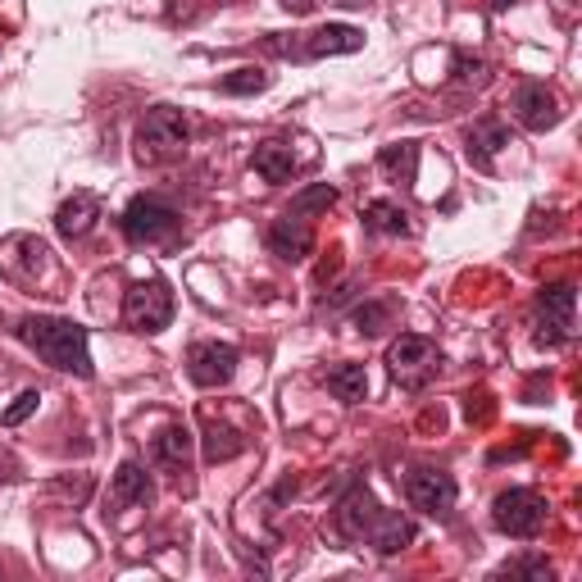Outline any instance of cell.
<instances>
[{
    "mask_svg": "<svg viewBox=\"0 0 582 582\" xmlns=\"http://www.w3.org/2000/svg\"><path fill=\"white\" fill-rule=\"evenodd\" d=\"M364 46L360 28H346V23H333V28H319L310 37V55H350V50Z\"/></svg>",
    "mask_w": 582,
    "mask_h": 582,
    "instance_id": "17",
    "label": "cell"
},
{
    "mask_svg": "<svg viewBox=\"0 0 582 582\" xmlns=\"http://www.w3.org/2000/svg\"><path fill=\"white\" fill-rule=\"evenodd\" d=\"M137 141H141V156H150V160H169V156H178V150L187 146V119H183L178 110H169V106L146 110Z\"/></svg>",
    "mask_w": 582,
    "mask_h": 582,
    "instance_id": "6",
    "label": "cell"
},
{
    "mask_svg": "<svg viewBox=\"0 0 582 582\" xmlns=\"http://www.w3.org/2000/svg\"><path fill=\"white\" fill-rule=\"evenodd\" d=\"M327 392H333L337 400H364V392H369L364 364H337V369H327Z\"/></svg>",
    "mask_w": 582,
    "mask_h": 582,
    "instance_id": "18",
    "label": "cell"
},
{
    "mask_svg": "<svg viewBox=\"0 0 582 582\" xmlns=\"http://www.w3.org/2000/svg\"><path fill=\"white\" fill-rule=\"evenodd\" d=\"M405 492H410V505L423 515H446L455 505V478L450 473H437V469H419L410 473V483H405Z\"/></svg>",
    "mask_w": 582,
    "mask_h": 582,
    "instance_id": "9",
    "label": "cell"
},
{
    "mask_svg": "<svg viewBox=\"0 0 582 582\" xmlns=\"http://www.w3.org/2000/svg\"><path fill=\"white\" fill-rule=\"evenodd\" d=\"M256 173L264 183H287L296 173V160H292V146L287 141H264L256 146Z\"/></svg>",
    "mask_w": 582,
    "mask_h": 582,
    "instance_id": "15",
    "label": "cell"
},
{
    "mask_svg": "<svg viewBox=\"0 0 582 582\" xmlns=\"http://www.w3.org/2000/svg\"><path fill=\"white\" fill-rule=\"evenodd\" d=\"M18 342H28L50 369L91 377V356H87V327L73 319H23L18 323Z\"/></svg>",
    "mask_w": 582,
    "mask_h": 582,
    "instance_id": "1",
    "label": "cell"
},
{
    "mask_svg": "<svg viewBox=\"0 0 582 582\" xmlns=\"http://www.w3.org/2000/svg\"><path fill=\"white\" fill-rule=\"evenodd\" d=\"M37 400H41L37 392H23V396L10 405V410H5V423H10V428H14V423H23V419H28V414L37 410Z\"/></svg>",
    "mask_w": 582,
    "mask_h": 582,
    "instance_id": "26",
    "label": "cell"
},
{
    "mask_svg": "<svg viewBox=\"0 0 582 582\" xmlns=\"http://www.w3.org/2000/svg\"><path fill=\"white\" fill-rule=\"evenodd\" d=\"M150 460H156L160 469L183 473L187 460H191V433H187V428H164V433L150 442Z\"/></svg>",
    "mask_w": 582,
    "mask_h": 582,
    "instance_id": "14",
    "label": "cell"
},
{
    "mask_svg": "<svg viewBox=\"0 0 582 582\" xmlns=\"http://www.w3.org/2000/svg\"><path fill=\"white\" fill-rule=\"evenodd\" d=\"M546 500L537 496V492H528V487H515V492H500L496 496V510H492V519H496V528L505 537H537L542 528H546Z\"/></svg>",
    "mask_w": 582,
    "mask_h": 582,
    "instance_id": "3",
    "label": "cell"
},
{
    "mask_svg": "<svg viewBox=\"0 0 582 582\" xmlns=\"http://www.w3.org/2000/svg\"><path fill=\"white\" fill-rule=\"evenodd\" d=\"M414 160H419V146H410V141H400V146H383V156H377L383 173H392L396 183H414Z\"/></svg>",
    "mask_w": 582,
    "mask_h": 582,
    "instance_id": "22",
    "label": "cell"
},
{
    "mask_svg": "<svg viewBox=\"0 0 582 582\" xmlns=\"http://www.w3.org/2000/svg\"><path fill=\"white\" fill-rule=\"evenodd\" d=\"M392 323V306H377V300H369V306H360L356 310V327H360V333H383V327Z\"/></svg>",
    "mask_w": 582,
    "mask_h": 582,
    "instance_id": "24",
    "label": "cell"
},
{
    "mask_svg": "<svg viewBox=\"0 0 582 582\" xmlns=\"http://www.w3.org/2000/svg\"><path fill=\"white\" fill-rule=\"evenodd\" d=\"M96 219H100V206H96V196H87V191H78L73 200H64L60 206V214H55V227H60V237H87L91 227H96Z\"/></svg>",
    "mask_w": 582,
    "mask_h": 582,
    "instance_id": "13",
    "label": "cell"
},
{
    "mask_svg": "<svg viewBox=\"0 0 582 582\" xmlns=\"http://www.w3.org/2000/svg\"><path fill=\"white\" fill-rule=\"evenodd\" d=\"M573 283H555L537 296V346H565L573 337Z\"/></svg>",
    "mask_w": 582,
    "mask_h": 582,
    "instance_id": "5",
    "label": "cell"
},
{
    "mask_svg": "<svg viewBox=\"0 0 582 582\" xmlns=\"http://www.w3.org/2000/svg\"><path fill=\"white\" fill-rule=\"evenodd\" d=\"M515 119L523 123L528 133H546V128L560 123V106H555V96L542 83H523L515 91Z\"/></svg>",
    "mask_w": 582,
    "mask_h": 582,
    "instance_id": "10",
    "label": "cell"
},
{
    "mask_svg": "<svg viewBox=\"0 0 582 582\" xmlns=\"http://www.w3.org/2000/svg\"><path fill=\"white\" fill-rule=\"evenodd\" d=\"M123 319H128V327H137V333H164L169 319H173V292H169V283H160V277L137 283L128 292V300H123Z\"/></svg>",
    "mask_w": 582,
    "mask_h": 582,
    "instance_id": "4",
    "label": "cell"
},
{
    "mask_svg": "<svg viewBox=\"0 0 582 582\" xmlns=\"http://www.w3.org/2000/svg\"><path fill=\"white\" fill-rule=\"evenodd\" d=\"M364 227H373V233H410V223H405V210L392 206V200H373V206H364Z\"/></svg>",
    "mask_w": 582,
    "mask_h": 582,
    "instance_id": "21",
    "label": "cell"
},
{
    "mask_svg": "<svg viewBox=\"0 0 582 582\" xmlns=\"http://www.w3.org/2000/svg\"><path fill=\"white\" fill-rule=\"evenodd\" d=\"M246 450V437L237 433V428H227V423H210L206 428V460L210 465H223V460H233V455Z\"/></svg>",
    "mask_w": 582,
    "mask_h": 582,
    "instance_id": "19",
    "label": "cell"
},
{
    "mask_svg": "<svg viewBox=\"0 0 582 582\" xmlns=\"http://www.w3.org/2000/svg\"><path fill=\"white\" fill-rule=\"evenodd\" d=\"M383 515H387L383 505H377L364 487H356V492H350V496L342 500L337 523H342V533H346V537H356V542H360V537H373V528L383 523Z\"/></svg>",
    "mask_w": 582,
    "mask_h": 582,
    "instance_id": "11",
    "label": "cell"
},
{
    "mask_svg": "<svg viewBox=\"0 0 582 582\" xmlns=\"http://www.w3.org/2000/svg\"><path fill=\"white\" fill-rule=\"evenodd\" d=\"M346 5H364V0H346Z\"/></svg>",
    "mask_w": 582,
    "mask_h": 582,
    "instance_id": "30",
    "label": "cell"
},
{
    "mask_svg": "<svg viewBox=\"0 0 582 582\" xmlns=\"http://www.w3.org/2000/svg\"><path fill=\"white\" fill-rule=\"evenodd\" d=\"M178 233H183V219L160 196H137L133 206L123 210V237L137 246H160V242H173Z\"/></svg>",
    "mask_w": 582,
    "mask_h": 582,
    "instance_id": "2",
    "label": "cell"
},
{
    "mask_svg": "<svg viewBox=\"0 0 582 582\" xmlns=\"http://www.w3.org/2000/svg\"><path fill=\"white\" fill-rule=\"evenodd\" d=\"M264 87H269V73H260V69H233L219 83V91H227V96H256Z\"/></svg>",
    "mask_w": 582,
    "mask_h": 582,
    "instance_id": "23",
    "label": "cell"
},
{
    "mask_svg": "<svg viewBox=\"0 0 582 582\" xmlns=\"http://www.w3.org/2000/svg\"><path fill=\"white\" fill-rule=\"evenodd\" d=\"M333 200H337V191L323 183V187H310V191H300V196L292 200V210H296V214H310V210H327V206H333Z\"/></svg>",
    "mask_w": 582,
    "mask_h": 582,
    "instance_id": "25",
    "label": "cell"
},
{
    "mask_svg": "<svg viewBox=\"0 0 582 582\" xmlns=\"http://www.w3.org/2000/svg\"><path fill=\"white\" fill-rule=\"evenodd\" d=\"M110 500L114 505H146L150 500V478H146V469L141 465H119V473H114V487H110Z\"/></svg>",
    "mask_w": 582,
    "mask_h": 582,
    "instance_id": "16",
    "label": "cell"
},
{
    "mask_svg": "<svg viewBox=\"0 0 582 582\" xmlns=\"http://www.w3.org/2000/svg\"><path fill=\"white\" fill-rule=\"evenodd\" d=\"M500 146H510V128H500V123H478L473 137H469V156L478 164H492V156Z\"/></svg>",
    "mask_w": 582,
    "mask_h": 582,
    "instance_id": "20",
    "label": "cell"
},
{
    "mask_svg": "<svg viewBox=\"0 0 582 582\" xmlns=\"http://www.w3.org/2000/svg\"><path fill=\"white\" fill-rule=\"evenodd\" d=\"M283 5H287L292 14H310V10H314V0H283Z\"/></svg>",
    "mask_w": 582,
    "mask_h": 582,
    "instance_id": "28",
    "label": "cell"
},
{
    "mask_svg": "<svg viewBox=\"0 0 582 582\" xmlns=\"http://www.w3.org/2000/svg\"><path fill=\"white\" fill-rule=\"evenodd\" d=\"M505 573H515V578H550V565L546 560H515V565H505Z\"/></svg>",
    "mask_w": 582,
    "mask_h": 582,
    "instance_id": "27",
    "label": "cell"
},
{
    "mask_svg": "<svg viewBox=\"0 0 582 582\" xmlns=\"http://www.w3.org/2000/svg\"><path fill=\"white\" fill-rule=\"evenodd\" d=\"M387 364H392V377L400 387H423L428 364H433V342L419 337V333H405L400 342H392Z\"/></svg>",
    "mask_w": 582,
    "mask_h": 582,
    "instance_id": "7",
    "label": "cell"
},
{
    "mask_svg": "<svg viewBox=\"0 0 582 582\" xmlns=\"http://www.w3.org/2000/svg\"><path fill=\"white\" fill-rule=\"evenodd\" d=\"M187 373H191L196 387H223L227 377L237 373V350L219 346V342H200V346H191V356H187Z\"/></svg>",
    "mask_w": 582,
    "mask_h": 582,
    "instance_id": "8",
    "label": "cell"
},
{
    "mask_svg": "<svg viewBox=\"0 0 582 582\" xmlns=\"http://www.w3.org/2000/svg\"><path fill=\"white\" fill-rule=\"evenodd\" d=\"M510 5H519V0H492V10H510Z\"/></svg>",
    "mask_w": 582,
    "mask_h": 582,
    "instance_id": "29",
    "label": "cell"
},
{
    "mask_svg": "<svg viewBox=\"0 0 582 582\" xmlns=\"http://www.w3.org/2000/svg\"><path fill=\"white\" fill-rule=\"evenodd\" d=\"M310 246H314V233H310L306 214L292 210L287 219H277V223L269 227V250H273V256H283V260H306Z\"/></svg>",
    "mask_w": 582,
    "mask_h": 582,
    "instance_id": "12",
    "label": "cell"
}]
</instances>
